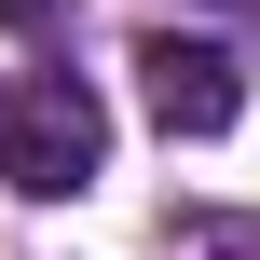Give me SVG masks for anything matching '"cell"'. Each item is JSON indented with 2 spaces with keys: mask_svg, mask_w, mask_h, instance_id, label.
Here are the masks:
<instances>
[{
  "mask_svg": "<svg viewBox=\"0 0 260 260\" xmlns=\"http://www.w3.org/2000/svg\"><path fill=\"white\" fill-rule=\"evenodd\" d=\"M110 165V110L82 69H0V192L55 206V192H96Z\"/></svg>",
  "mask_w": 260,
  "mask_h": 260,
  "instance_id": "cell-1",
  "label": "cell"
},
{
  "mask_svg": "<svg viewBox=\"0 0 260 260\" xmlns=\"http://www.w3.org/2000/svg\"><path fill=\"white\" fill-rule=\"evenodd\" d=\"M137 96H151L165 137H219V123L247 110V55H233V41H178V27H151V41H137Z\"/></svg>",
  "mask_w": 260,
  "mask_h": 260,
  "instance_id": "cell-2",
  "label": "cell"
},
{
  "mask_svg": "<svg viewBox=\"0 0 260 260\" xmlns=\"http://www.w3.org/2000/svg\"><path fill=\"white\" fill-rule=\"evenodd\" d=\"M55 14H69V0H0V27H55Z\"/></svg>",
  "mask_w": 260,
  "mask_h": 260,
  "instance_id": "cell-3",
  "label": "cell"
}]
</instances>
